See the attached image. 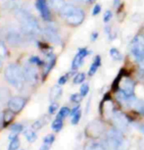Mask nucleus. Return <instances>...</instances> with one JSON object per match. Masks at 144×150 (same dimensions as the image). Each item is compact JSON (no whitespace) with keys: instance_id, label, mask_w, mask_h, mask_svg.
I'll list each match as a JSON object with an SVG mask.
<instances>
[{"instance_id":"f257e3e1","label":"nucleus","mask_w":144,"mask_h":150,"mask_svg":"<svg viewBox=\"0 0 144 150\" xmlns=\"http://www.w3.org/2000/svg\"><path fill=\"white\" fill-rule=\"evenodd\" d=\"M15 16L21 25L23 33L30 38H35L41 35V29L37 20L32 14L25 9H17L15 11Z\"/></svg>"},{"instance_id":"f03ea898","label":"nucleus","mask_w":144,"mask_h":150,"mask_svg":"<svg viewBox=\"0 0 144 150\" xmlns=\"http://www.w3.org/2000/svg\"><path fill=\"white\" fill-rule=\"evenodd\" d=\"M60 14L66 20L67 24L70 26H80L84 20V12L83 9L76 7L72 4H66L60 10Z\"/></svg>"},{"instance_id":"7ed1b4c3","label":"nucleus","mask_w":144,"mask_h":150,"mask_svg":"<svg viewBox=\"0 0 144 150\" xmlns=\"http://www.w3.org/2000/svg\"><path fill=\"white\" fill-rule=\"evenodd\" d=\"M107 145L111 150H128V141L126 139L123 134V132L117 128L110 129L106 134Z\"/></svg>"},{"instance_id":"20e7f679","label":"nucleus","mask_w":144,"mask_h":150,"mask_svg":"<svg viewBox=\"0 0 144 150\" xmlns=\"http://www.w3.org/2000/svg\"><path fill=\"white\" fill-rule=\"evenodd\" d=\"M4 75L8 83L18 89L23 88L25 83H26L24 71L15 64H10L9 66H7Z\"/></svg>"},{"instance_id":"39448f33","label":"nucleus","mask_w":144,"mask_h":150,"mask_svg":"<svg viewBox=\"0 0 144 150\" xmlns=\"http://www.w3.org/2000/svg\"><path fill=\"white\" fill-rule=\"evenodd\" d=\"M112 121L115 128L120 129L121 132H126L128 129V117L123 114L122 112L114 111L112 113Z\"/></svg>"},{"instance_id":"423d86ee","label":"nucleus","mask_w":144,"mask_h":150,"mask_svg":"<svg viewBox=\"0 0 144 150\" xmlns=\"http://www.w3.org/2000/svg\"><path fill=\"white\" fill-rule=\"evenodd\" d=\"M131 52L133 57L136 59L144 52V36L142 35H135L131 42Z\"/></svg>"},{"instance_id":"0eeeda50","label":"nucleus","mask_w":144,"mask_h":150,"mask_svg":"<svg viewBox=\"0 0 144 150\" xmlns=\"http://www.w3.org/2000/svg\"><path fill=\"white\" fill-rule=\"evenodd\" d=\"M104 128L103 125L100 121L94 120L87 125L86 129H85V134L87 137H99L101 134H103Z\"/></svg>"},{"instance_id":"6e6552de","label":"nucleus","mask_w":144,"mask_h":150,"mask_svg":"<svg viewBox=\"0 0 144 150\" xmlns=\"http://www.w3.org/2000/svg\"><path fill=\"white\" fill-rule=\"evenodd\" d=\"M25 105H26V99L20 97V96H16V97L11 98L8 102V109L14 112L15 114H18L24 109Z\"/></svg>"},{"instance_id":"1a4fd4ad","label":"nucleus","mask_w":144,"mask_h":150,"mask_svg":"<svg viewBox=\"0 0 144 150\" xmlns=\"http://www.w3.org/2000/svg\"><path fill=\"white\" fill-rule=\"evenodd\" d=\"M24 75L26 81L30 84H35L37 83L38 81V73L35 67L32 66V65H28L24 68Z\"/></svg>"},{"instance_id":"9d476101","label":"nucleus","mask_w":144,"mask_h":150,"mask_svg":"<svg viewBox=\"0 0 144 150\" xmlns=\"http://www.w3.org/2000/svg\"><path fill=\"white\" fill-rule=\"evenodd\" d=\"M43 32H44L45 38L49 42H51V43L56 44V45L61 44V42H62L61 38H60V35H59L58 32L56 30V29H54L53 27H46Z\"/></svg>"},{"instance_id":"9b49d317","label":"nucleus","mask_w":144,"mask_h":150,"mask_svg":"<svg viewBox=\"0 0 144 150\" xmlns=\"http://www.w3.org/2000/svg\"><path fill=\"white\" fill-rule=\"evenodd\" d=\"M120 90L123 91L126 96H128V97L134 96V83L128 78L124 79V80L121 81Z\"/></svg>"},{"instance_id":"f8f14e48","label":"nucleus","mask_w":144,"mask_h":150,"mask_svg":"<svg viewBox=\"0 0 144 150\" xmlns=\"http://www.w3.org/2000/svg\"><path fill=\"white\" fill-rule=\"evenodd\" d=\"M88 53L89 52L87 51L86 48H80V49H78V52L75 56L74 60L72 62V69L77 70L78 68H80L81 66V64L83 63L84 58L88 55Z\"/></svg>"},{"instance_id":"ddd939ff","label":"nucleus","mask_w":144,"mask_h":150,"mask_svg":"<svg viewBox=\"0 0 144 150\" xmlns=\"http://www.w3.org/2000/svg\"><path fill=\"white\" fill-rule=\"evenodd\" d=\"M128 104L129 106H131L136 112L144 116V101L143 100H140V99L136 98L135 96H132V97L129 99Z\"/></svg>"},{"instance_id":"4468645a","label":"nucleus","mask_w":144,"mask_h":150,"mask_svg":"<svg viewBox=\"0 0 144 150\" xmlns=\"http://www.w3.org/2000/svg\"><path fill=\"white\" fill-rule=\"evenodd\" d=\"M36 8H37L38 12L40 13L41 17L43 18L44 20H50V11L48 9V6L46 4V1H36Z\"/></svg>"},{"instance_id":"2eb2a0df","label":"nucleus","mask_w":144,"mask_h":150,"mask_svg":"<svg viewBox=\"0 0 144 150\" xmlns=\"http://www.w3.org/2000/svg\"><path fill=\"white\" fill-rule=\"evenodd\" d=\"M7 41L9 42L11 45H13V46H20V45H22L24 39H23V36L21 35V33L12 32V33H8Z\"/></svg>"},{"instance_id":"dca6fc26","label":"nucleus","mask_w":144,"mask_h":150,"mask_svg":"<svg viewBox=\"0 0 144 150\" xmlns=\"http://www.w3.org/2000/svg\"><path fill=\"white\" fill-rule=\"evenodd\" d=\"M55 61H56V58H55V55L50 53V54H47V58H46V63H45V68H44V72H43V75L46 76L48 73L51 71V69L54 67V64H55Z\"/></svg>"},{"instance_id":"f3484780","label":"nucleus","mask_w":144,"mask_h":150,"mask_svg":"<svg viewBox=\"0 0 144 150\" xmlns=\"http://www.w3.org/2000/svg\"><path fill=\"white\" fill-rule=\"evenodd\" d=\"M48 121H49V117H48V116H42L41 118L37 119V120L32 124V129H33L35 131H38V129L43 128L45 125L48 123Z\"/></svg>"},{"instance_id":"a211bd4d","label":"nucleus","mask_w":144,"mask_h":150,"mask_svg":"<svg viewBox=\"0 0 144 150\" xmlns=\"http://www.w3.org/2000/svg\"><path fill=\"white\" fill-rule=\"evenodd\" d=\"M62 88L59 86H54L50 90V94H49V97H50V100L52 102H55L57 99H59L61 97L62 95Z\"/></svg>"},{"instance_id":"6ab92c4d","label":"nucleus","mask_w":144,"mask_h":150,"mask_svg":"<svg viewBox=\"0 0 144 150\" xmlns=\"http://www.w3.org/2000/svg\"><path fill=\"white\" fill-rule=\"evenodd\" d=\"M83 150H107L106 147L100 142L96 141H89L84 145Z\"/></svg>"},{"instance_id":"aec40b11","label":"nucleus","mask_w":144,"mask_h":150,"mask_svg":"<svg viewBox=\"0 0 144 150\" xmlns=\"http://www.w3.org/2000/svg\"><path fill=\"white\" fill-rule=\"evenodd\" d=\"M101 65V59H100V56H96L94 61H93V63L91 64V66H90V69L88 71V75L90 76V77H92L94 74H96V72H97L98 68L100 67Z\"/></svg>"},{"instance_id":"412c9836","label":"nucleus","mask_w":144,"mask_h":150,"mask_svg":"<svg viewBox=\"0 0 144 150\" xmlns=\"http://www.w3.org/2000/svg\"><path fill=\"white\" fill-rule=\"evenodd\" d=\"M14 114L15 113L12 112L11 110L8 109L7 111L4 112V115H3V120H2V122H3V127H7L8 125H9L11 122L13 121L14 119Z\"/></svg>"},{"instance_id":"4be33fe9","label":"nucleus","mask_w":144,"mask_h":150,"mask_svg":"<svg viewBox=\"0 0 144 150\" xmlns=\"http://www.w3.org/2000/svg\"><path fill=\"white\" fill-rule=\"evenodd\" d=\"M25 137H26L27 140L29 142H35L36 138H37V134H36V132L33 129H29L27 131H25Z\"/></svg>"},{"instance_id":"5701e85b","label":"nucleus","mask_w":144,"mask_h":150,"mask_svg":"<svg viewBox=\"0 0 144 150\" xmlns=\"http://www.w3.org/2000/svg\"><path fill=\"white\" fill-rule=\"evenodd\" d=\"M49 3L53 9H55L56 11H60L66 5L65 0H49Z\"/></svg>"},{"instance_id":"b1692460","label":"nucleus","mask_w":144,"mask_h":150,"mask_svg":"<svg viewBox=\"0 0 144 150\" xmlns=\"http://www.w3.org/2000/svg\"><path fill=\"white\" fill-rule=\"evenodd\" d=\"M52 129L56 132H60L62 128H63V120L62 119H59V118H56L52 123V126H51Z\"/></svg>"},{"instance_id":"393cba45","label":"nucleus","mask_w":144,"mask_h":150,"mask_svg":"<svg viewBox=\"0 0 144 150\" xmlns=\"http://www.w3.org/2000/svg\"><path fill=\"white\" fill-rule=\"evenodd\" d=\"M110 56H111L113 60H115V61L122 60V54H121L120 51H119L118 49H116V48H111V49H110Z\"/></svg>"},{"instance_id":"a878e982","label":"nucleus","mask_w":144,"mask_h":150,"mask_svg":"<svg viewBox=\"0 0 144 150\" xmlns=\"http://www.w3.org/2000/svg\"><path fill=\"white\" fill-rule=\"evenodd\" d=\"M70 114H71V110L68 108V107H62L60 109V111H59V113L57 114V118L64 120V119L68 117Z\"/></svg>"},{"instance_id":"bb28decb","label":"nucleus","mask_w":144,"mask_h":150,"mask_svg":"<svg viewBox=\"0 0 144 150\" xmlns=\"http://www.w3.org/2000/svg\"><path fill=\"white\" fill-rule=\"evenodd\" d=\"M20 147V139L18 137H15L14 139L11 140V142L8 147V150H18Z\"/></svg>"},{"instance_id":"cd10ccee","label":"nucleus","mask_w":144,"mask_h":150,"mask_svg":"<svg viewBox=\"0 0 144 150\" xmlns=\"http://www.w3.org/2000/svg\"><path fill=\"white\" fill-rule=\"evenodd\" d=\"M84 80H85V75H84V73H78L77 74V76H76L74 79V83L75 84L83 83Z\"/></svg>"},{"instance_id":"c85d7f7f","label":"nucleus","mask_w":144,"mask_h":150,"mask_svg":"<svg viewBox=\"0 0 144 150\" xmlns=\"http://www.w3.org/2000/svg\"><path fill=\"white\" fill-rule=\"evenodd\" d=\"M22 131H23V126L21 124H14L11 127V132H14V134H19Z\"/></svg>"},{"instance_id":"c756f323","label":"nucleus","mask_w":144,"mask_h":150,"mask_svg":"<svg viewBox=\"0 0 144 150\" xmlns=\"http://www.w3.org/2000/svg\"><path fill=\"white\" fill-rule=\"evenodd\" d=\"M54 140H55V135L54 134H47L46 137L43 138V143H46V144L51 145V144L54 142Z\"/></svg>"},{"instance_id":"7c9ffc66","label":"nucleus","mask_w":144,"mask_h":150,"mask_svg":"<svg viewBox=\"0 0 144 150\" xmlns=\"http://www.w3.org/2000/svg\"><path fill=\"white\" fill-rule=\"evenodd\" d=\"M88 91H89V86L87 83H84V84H83V86H80V95L83 96H83L87 95Z\"/></svg>"},{"instance_id":"2f4dec72","label":"nucleus","mask_w":144,"mask_h":150,"mask_svg":"<svg viewBox=\"0 0 144 150\" xmlns=\"http://www.w3.org/2000/svg\"><path fill=\"white\" fill-rule=\"evenodd\" d=\"M80 117H81V112H80V110H78V111L76 113L74 116H73V118H72V124L73 125L78 124V122H80Z\"/></svg>"},{"instance_id":"473e14b6","label":"nucleus","mask_w":144,"mask_h":150,"mask_svg":"<svg viewBox=\"0 0 144 150\" xmlns=\"http://www.w3.org/2000/svg\"><path fill=\"white\" fill-rule=\"evenodd\" d=\"M83 99V96L80 95V93H75V94H72L71 95V101L72 102H75V103H80Z\"/></svg>"},{"instance_id":"72a5a7b5","label":"nucleus","mask_w":144,"mask_h":150,"mask_svg":"<svg viewBox=\"0 0 144 150\" xmlns=\"http://www.w3.org/2000/svg\"><path fill=\"white\" fill-rule=\"evenodd\" d=\"M7 55V48L2 41H0V57L4 58Z\"/></svg>"},{"instance_id":"f704fd0d","label":"nucleus","mask_w":144,"mask_h":150,"mask_svg":"<svg viewBox=\"0 0 144 150\" xmlns=\"http://www.w3.org/2000/svg\"><path fill=\"white\" fill-rule=\"evenodd\" d=\"M58 109V104L56 102H52L51 105L49 106V108H48V113H49L50 115H53L55 114V112L57 111Z\"/></svg>"},{"instance_id":"c9c22d12","label":"nucleus","mask_w":144,"mask_h":150,"mask_svg":"<svg viewBox=\"0 0 144 150\" xmlns=\"http://www.w3.org/2000/svg\"><path fill=\"white\" fill-rule=\"evenodd\" d=\"M112 12L110 10H107L103 15V22L104 23H108L110 20L112 19Z\"/></svg>"},{"instance_id":"e433bc0d","label":"nucleus","mask_w":144,"mask_h":150,"mask_svg":"<svg viewBox=\"0 0 144 150\" xmlns=\"http://www.w3.org/2000/svg\"><path fill=\"white\" fill-rule=\"evenodd\" d=\"M136 61L138 62V63H139L140 68L143 70V72H144V52L139 56V57L137 58V60H136Z\"/></svg>"},{"instance_id":"4c0bfd02","label":"nucleus","mask_w":144,"mask_h":150,"mask_svg":"<svg viewBox=\"0 0 144 150\" xmlns=\"http://www.w3.org/2000/svg\"><path fill=\"white\" fill-rule=\"evenodd\" d=\"M67 81H68V75L66 76H62V77L59 78V80H58V84L59 86H63V84H65L67 83Z\"/></svg>"},{"instance_id":"58836bf2","label":"nucleus","mask_w":144,"mask_h":150,"mask_svg":"<svg viewBox=\"0 0 144 150\" xmlns=\"http://www.w3.org/2000/svg\"><path fill=\"white\" fill-rule=\"evenodd\" d=\"M100 11H101V6L99 4H96L94 8H93V11H92V15L93 16H96V15H98V14L100 13Z\"/></svg>"},{"instance_id":"ea45409f","label":"nucleus","mask_w":144,"mask_h":150,"mask_svg":"<svg viewBox=\"0 0 144 150\" xmlns=\"http://www.w3.org/2000/svg\"><path fill=\"white\" fill-rule=\"evenodd\" d=\"M30 62L32 64H35V65H41L42 62L40 61V59L38 57H32L30 59Z\"/></svg>"},{"instance_id":"a19ab883","label":"nucleus","mask_w":144,"mask_h":150,"mask_svg":"<svg viewBox=\"0 0 144 150\" xmlns=\"http://www.w3.org/2000/svg\"><path fill=\"white\" fill-rule=\"evenodd\" d=\"M78 110H80V105H77L76 107H74V108H73V110L71 111V114H70V115L73 117V116H74V115L76 114V113H77V112L78 111Z\"/></svg>"},{"instance_id":"79ce46f5","label":"nucleus","mask_w":144,"mask_h":150,"mask_svg":"<svg viewBox=\"0 0 144 150\" xmlns=\"http://www.w3.org/2000/svg\"><path fill=\"white\" fill-rule=\"evenodd\" d=\"M49 149H50V145H49V144L43 143V144L41 145L40 149H39V150H49Z\"/></svg>"},{"instance_id":"37998d69","label":"nucleus","mask_w":144,"mask_h":150,"mask_svg":"<svg viewBox=\"0 0 144 150\" xmlns=\"http://www.w3.org/2000/svg\"><path fill=\"white\" fill-rule=\"evenodd\" d=\"M97 38H98V33L97 32L92 33V35H91V40L92 41H95L96 39H97Z\"/></svg>"},{"instance_id":"c03bdc74","label":"nucleus","mask_w":144,"mask_h":150,"mask_svg":"<svg viewBox=\"0 0 144 150\" xmlns=\"http://www.w3.org/2000/svg\"><path fill=\"white\" fill-rule=\"evenodd\" d=\"M119 4H120V0H114V6L115 7H117Z\"/></svg>"},{"instance_id":"a18cd8bd","label":"nucleus","mask_w":144,"mask_h":150,"mask_svg":"<svg viewBox=\"0 0 144 150\" xmlns=\"http://www.w3.org/2000/svg\"><path fill=\"white\" fill-rule=\"evenodd\" d=\"M77 1H80V2H89V0H77Z\"/></svg>"},{"instance_id":"49530a36","label":"nucleus","mask_w":144,"mask_h":150,"mask_svg":"<svg viewBox=\"0 0 144 150\" xmlns=\"http://www.w3.org/2000/svg\"><path fill=\"white\" fill-rule=\"evenodd\" d=\"M2 65H3V62H2V60H1V57H0V69H1Z\"/></svg>"},{"instance_id":"de8ad7c7","label":"nucleus","mask_w":144,"mask_h":150,"mask_svg":"<svg viewBox=\"0 0 144 150\" xmlns=\"http://www.w3.org/2000/svg\"><path fill=\"white\" fill-rule=\"evenodd\" d=\"M2 120H3V117H2V116L0 115V123H1V121H2Z\"/></svg>"},{"instance_id":"09e8293b","label":"nucleus","mask_w":144,"mask_h":150,"mask_svg":"<svg viewBox=\"0 0 144 150\" xmlns=\"http://www.w3.org/2000/svg\"><path fill=\"white\" fill-rule=\"evenodd\" d=\"M141 131H142V132H144V126H142V127H141Z\"/></svg>"},{"instance_id":"8fccbe9b","label":"nucleus","mask_w":144,"mask_h":150,"mask_svg":"<svg viewBox=\"0 0 144 150\" xmlns=\"http://www.w3.org/2000/svg\"><path fill=\"white\" fill-rule=\"evenodd\" d=\"M95 0H89V2H94Z\"/></svg>"},{"instance_id":"3c124183","label":"nucleus","mask_w":144,"mask_h":150,"mask_svg":"<svg viewBox=\"0 0 144 150\" xmlns=\"http://www.w3.org/2000/svg\"><path fill=\"white\" fill-rule=\"evenodd\" d=\"M142 78H143V80H144V72H143V75H142Z\"/></svg>"},{"instance_id":"603ef678","label":"nucleus","mask_w":144,"mask_h":150,"mask_svg":"<svg viewBox=\"0 0 144 150\" xmlns=\"http://www.w3.org/2000/svg\"><path fill=\"white\" fill-rule=\"evenodd\" d=\"M38 1H46V0H38Z\"/></svg>"},{"instance_id":"864d4df0","label":"nucleus","mask_w":144,"mask_h":150,"mask_svg":"<svg viewBox=\"0 0 144 150\" xmlns=\"http://www.w3.org/2000/svg\"><path fill=\"white\" fill-rule=\"evenodd\" d=\"M22 150H23V149H22Z\"/></svg>"}]
</instances>
